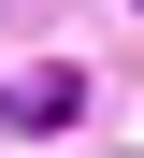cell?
Listing matches in <instances>:
<instances>
[{
	"instance_id": "cell-1",
	"label": "cell",
	"mask_w": 144,
	"mask_h": 158,
	"mask_svg": "<svg viewBox=\"0 0 144 158\" xmlns=\"http://www.w3.org/2000/svg\"><path fill=\"white\" fill-rule=\"evenodd\" d=\"M72 115H86V72H72V58H43V72L0 86V129H72Z\"/></svg>"
}]
</instances>
